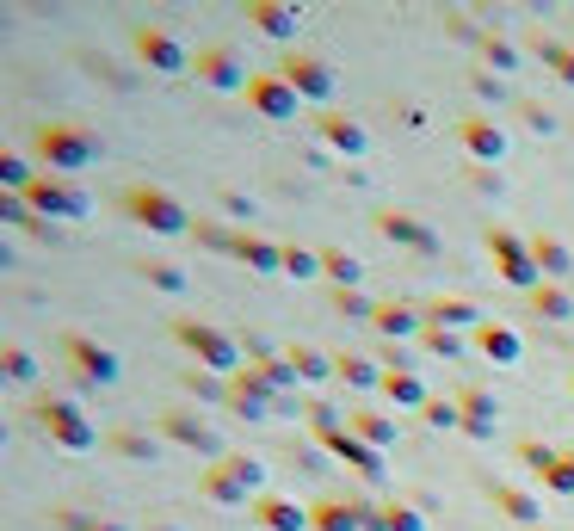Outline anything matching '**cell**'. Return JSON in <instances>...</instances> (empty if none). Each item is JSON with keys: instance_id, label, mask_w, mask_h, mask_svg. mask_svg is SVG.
Listing matches in <instances>:
<instances>
[{"instance_id": "obj_10", "label": "cell", "mask_w": 574, "mask_h": 531, "mask_svg": "<svg viewBox=\"0 0 574 531\" xmlns=\"http://www.w3.org/2000/svg\"><path fill=\"white\" fill-rule=\"evenodd\" d=\"M38 420L62 433V445H87V420H81V414H68V408H50V402H44V408H38Z\"/></svg>"}, {"instance_id": "obj_6", "label": "cell", "mask_w": 574, "mask_h": 531, "mask_svg": "<svg viewBox=\"0 0 574 531\" xmlns=\"http://www.w3.org/2000/svg\"><path fill=\"white\" fill-rule=\"evenodd\" d=\"M173 334H179V340H186V346L198 352V359H204V365H229V359H235V352H229V340H223V334H210V328H198V322H179Z\"/></svg>"}, {"instance_id": "obj_20", "label": "cell", "mask_w": 574, "mask_h": 531, "mask_svg": "<svg viewBox=\"0 0 574 531\" xmlns=\"http://www.w3.org/2000/svg\"><path fill=\"white\" fill-rule=\"evenodd\" d=\"M204 75H210V81H235V62H223V56H210V62H204Z\"/></svg>"}, {"instance_id": "obj_9", "label": "cell", "mask_w": 574, "mask_h": 531, "mask_svg": "<svg viewBox=\"0 0 574 531\" xmlns=\"http://www.w3.org/2000/svg\"><path fill=\"white\" fill-rule=\"evenodd\" d=\"M321 136H334V143H340V155H365V130H358L352 118H340V112H328V118H321Z\"/></svg>"}, {"instance_id": "obj_2", "label": "cell", "mask_w": 574, "mask_h": 531, "mask_svg": "<svg viewBox=\"0 0 574 531\" xmlns=\"http://www.w3.org/2000/svg\"><path fill=\"white\" fill-rule=\"evenodd\" d=\"M31 149H38L44 161H56V167H81L93 155V143H87L81 130H68V124H44L38 136H31Z\"/></svg>"}, {"instance_id": "obj_15", "label": "cell", "mask_w": 574, "mask_h": 531, "mask_svg": "<svg viewBox=\"0 0 574 531\" xmlns=\"http://www.w3.org/2000/svg\"><path fill=\"white\" fill-rule=\"evenodd\" d=\"M204 488L217 494V501H241V482H235V470H210V476H204Z\"/></svg>"}, {"instance_id": "obj_4", "label": "cell", "mask_w": 574, "mask_h": 531, "mask_svg": "<svg viewBox=\"0 0 574 531\" xmlns=\"http://www.w3.org/2000/svg\"><path fill=\"white\" fill-rule=\"evenodd\" d=\"M284 75H291L309 99H328L334 93V75H328V62H309V56H297V50H284Z\"/></svg>"}, {"instance_id": "obj_5", "label": "cell", "mask_w": 574, "mask_h": 531, "mask_svg": "<svg viewBox=\"0 0 574 531\" xmlns=\"http://www.w3.org/2000/svg\"><path fill=\"white\" fill-rule=\"evenodd\" d=\"M25 198L38 204V210H56V217H81V210H87V198H75V192L56 186V180H31V186H25Z\"/></svg>"}, {"instance_id": "obj_12", "label": "cell", "mask_w": 574, "mask_h": 531, "mask_svg": "<svg viewBox=\"0 0 574 531\" xmlns=\"http://www.w3.org/2000/svg\"><path fill=\"white\" fill-rule=\"evenodd\" d=\"M476 340H482V352H488V359H500V365H507V359H519V340H513L507 328H476Z\"/></svg>"}, {"instance_id": "obj_8", "label": "cell", "mask_w": 574, "mask_h": 531, "mask_svg": "<svg viewBox=\"0 0 574 531\" xmlns=\"http://www.w3.org/2000/svg\"><path fill=\"white\" fill-rule=\"evenodd\" d=\"M136 50L149 56L155 68H179V62H186V50H179L173 38H161V31H136Z\"/></svg>"}, {"instance_id": "obj_19", "label": "cell", "mask_w": 574, "mask_h": 531, "mask_svg": "<svg viewBox=\"0 0 574 531\" xmlns=\"http://www.w3.org/2000/svg\"><path fill=\"white\" fill-rule=\"evenodd\" d=\"M383 389H389V396H396V402H420V383H408V377H389Z\"/></svg>"}, {"instance_id": "obj_11", "label": "cell", "mask_w": 574, "mask_h": 531, "mask_svg": "<svg viewBox=\"0 0 574 531\" xmlns=\"http://www.w3.org/2000/svg\"><path fill=\"white\" fill-rule=\"evenodd\" d=\"M377 229H389V235H402V241H414V247H433V229H420V223H408L402 210H377Z\"/></svg>"}, {"instance_id": "obj_16", "label": "cell", "mask_w": 574, "mask_h": 531, "mask_svg": "<svg viewBox=\"0 0 574 531\" xmlns=\"http://www.w3.org/2000/svg\"><path fill=\"white\" fill-rule=\"evenodd\" d=\"M371 322H383V328H408L414 315H408L402 303H377V309H371Z\"/></svg>"}, {"instance_id": "obj_22", "label": "cell", "mask_w": 574, "mask_h": 531, "mask_svg": "<svg viewBox=\"0 0 574 531\" xmlns=\"http://www.w3.org/2000/svg\"><path fill=\"white\" fill-rule=\"evenodd\" d=\"M297 365H303L309 377H328V365H321V359H315V352H303V346H297Z\"/></svg>"}, {"instance_id": "obj_1", "label": "cell", "mask_w": 574, "mask_h": 531, "mask_svg": "<svg viewBox=\"0 0 574 531\" xmlns=\"http://www.w3.org/2000/svg\"><path fill=\"white\" fill-rule=\"evenodd\" d=\"M124 210H130V217H142L149 229H161V235L192 229V217H186V210H179L167 192H155V186H130V192H124Z\"/></svg>"}, {"instance_id": "obj_3", "label": "cell", "mask_w": 574, "mask_h": 531, "mask_svg": "<svg viewBox=\"0 0 574 531\" xmlns=\"http://www.w3.org/2000/svg\"><path fill=\"white\" fill-rule=\"evenodd\" d=\"M247 99H254L266 118H291V112H297L291 81H272V75H254V81H247Z\"/></svg>"}, {"instance_id": "obj_21", "label": "cell", "mask_w": 574, "mask_h": 531, "mask_svg": "<svg viewBox=\"0 0 574 531\" xmlns=\"http://www.w3.org/2000/svg\"><path fill=\"white\" fill-rule=\"evenodd\" d=\"M149 278H155V285H167V291H179V285H186V278H179L173 266H149Z\"/></svg>"}, {"instance_id": "obj_17", "label": "cell", "mask_w": 574, "mask_h": 531, "mask_svg": "<svg viewBox=\"0 0 574 531\" xmlns=\"http://www.w3.org/2000/svg\"><path fill=\"white\" fill-rule=\"evenodd\" d=\"M309 519H315V525H321V531H346V525H352V519H346V513H340V507H315V513H309Z\"/></svg>"}, {"instance_id": "obj_18", "label": "cell", "mask_w": 574, "mask_h": 531, "mask_svg": "<svg viewBox=\"0 0 574 531\" xmlns=\"http://www.w3.org/2000/svg\"><path fill=\"white\" fill-rule=\"evenodd\" d=\"M340 371H346L352 383H377V365H365V359H340Z\"/></svg>"}, {"instance_id": "obj_14", "label": "cell", "mask_w": 574, "mask_h": 531, "mask_svg": "<svg viewBox=\"0 0 574 531\" xmlns=\"http://www.w3.org/2000/svg\"><path fill=\"white\" fill-rule=\"evenodd\" d=\"M531 309H537V315H568V297H562L556 285H537V291H531Z\"/></svg>"}, {"instance_id": "obj_13", "label": "cell", "mask_w": 574, "mask_h": 531, "mask_svg": "<svg viewBox=\"0 0 574 531\" xmlns=\"http://www.w3.org/2000/svg\"><path fill=\"white\" fill-rule=\"evenodd\" d=\"M260 519L278 525V531H303V525H309V513H297L291 501H260Z\"/></svg>"}, {"instance_id": "obj_7", "label": "cell", "mask_w": 574, "mask_h": 531, "mask_svg": "<svg viewBox=\"0 0 574 531\" xmlns=\"http://www.w3.org/2000/svg\"><path fill=\"white\" fill-rule=\"evenodd\" d=\"M463 143H470V155H482V161H500V155H507V136H500L494 124H463Z\"/></svg>"}]
</instances>
